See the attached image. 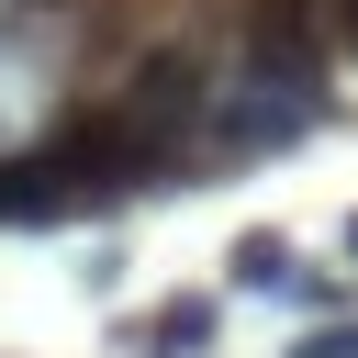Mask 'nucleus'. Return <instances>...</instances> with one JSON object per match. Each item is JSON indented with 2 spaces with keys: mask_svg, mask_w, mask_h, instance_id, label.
Instances as JSON below:
<instances>
[{
  "mask_svg": "<svg viewBox=\"0 0 358 358\" xmlns=\"http://www.w3.org/2000/svg\"><path fill=\"white\" fill-rule=\"evenodd\" d=\"M224 280H235V291H302V257H291L280 235H235V257H224Z\"/></svg>",
  "mask_w": 358,
  "mask_h": 358,
  "instance_id": "nucleus-2",
  "label": "nucleus"
},
{
  "mask_svg": "<svg viewBox=\"0 0 358 358\" xmlns=\"http://www.w3.org/2000/svg\"><path fill=\"white\" fill-rule=\"evenodd\" d=\"M324 34H336V45H358V0H324Z\"/></svg>",
  "mask_w": 358,
  "mask_h": 358,
  "instance_id": "nucleus-5",
  "label": "nucleus"
},
{
  "mask_svg": "<svg viewBox=\"0 0 358 358\" xmlns=\"http://www.w3.org/2000/svg\"><path fill=\"white\" fill-rule=\"evenodd\" d=\"M291 358H358V324H313V336H302Z\"/></svg>",
  "mask_w": 358,
  "mask_h": 358,
  "instance_id": "nucleus-4",
  "label": "nucleus"
},
{
  "mask_svg": "<svg viewBox=\"0 0 358 358\" xmlns=\"http://www.w3.org/2000/svg\"><path fill=\"white\" fill-rule=\"evenodd\" d=\"M347 257H358V213H347Z\"/></svg>",
  "mask_w": 358,
  "mask_h": 358,
  "instance_id": "nucleus-6",
  "label": "nucleus"
},
{
  "mask_svg": "<svg viewBox=\"0 0 358 358\" xmlns=\"http://www.w3.org/2000/svg\"><path fill=\"white\" fill-rule=\"evenodd\" d=\"M201 347H213V302H168L145 324V358H201Z\"/></svg>",
  "mask_w": 358,
  "mask_h": 358,
  "instance_id": "nucleus-3",
  "label": "nucleus"
},
{
  "mask_svg": "<svg viewBox=\"0 0 358 358\" xmlns=\"http://www.w3.org/2000/svg\"><path fill=\"white\" fill-rule=\"evenodd\" d=\"M313 123H324V78H302V67H257V56H246V78L213 101V145H224V157L291 145V134H313Z\"/></svg>",
  "mask_w": 358,
  "mask_h": 358,
  "instance_id": "nucleus-1",
  "label": "nucleus"
}]
</instances>
